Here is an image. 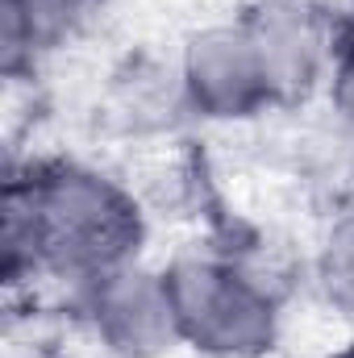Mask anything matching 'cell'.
<instances>
[{"label":"cell","instance_id":"obj_1","mask_svg":"<svg viewBox=\"0 0 354 358\" xmlns=\"http://www.w3.org/2000/svg\"><path fill=\"white\" fill-rule=\"evenodd\" d=\"M138 238V213L88 171H55L8 187V275L21 259L104 279Z\"/></svg>","mask_w":354,"mask_h":358},{"label":"cell","instance_id":"obj_2","mask_svg":"<svg viewBox=\"0 0 354 358\" xmlns=\"http://www.w3.org/2000/svg\"><path fill=\"white\" fill-rule=\"evenodd\" d=\"M100 0H4V42L8 63L17 50H46L63 38H71Z\"/></svg>","mask_w":354,"mask_h":358},{"label":"cell","instance_id":"obj_3","mask_svg":"<svg viewBox=\"0 0 354 358\" xmlns=\"http://www.w3.org/2000/svg\"><path fill=\"white\" fill-rule=\"evenodd\" d=\"M342 80H346V88H351V117H354V63L346 67V76H342Z\"/></svg>","mask_w":354,"mask_h":358},{"label":"cell","instance_id":"obj_4","mask_svg":"<svg viewBox=\"0 0 354 358\" xmlns=\"http://www.w3.org/2000/svg\"><path fill=\"white\" fill-rule=\"evenodd\" d=\"M342 358H354V350H351V355H342Z\"/></svg>","mask_w":354,"mask_h":358}]
</instances>
